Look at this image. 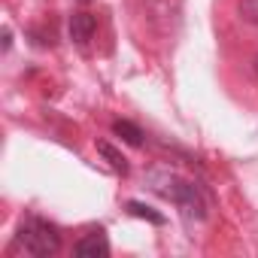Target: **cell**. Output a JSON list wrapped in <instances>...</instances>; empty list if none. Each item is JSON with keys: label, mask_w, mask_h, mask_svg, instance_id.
<instances>
[{"label": "cell", "mask_w": 258, "mask_h": 258, "mask_svg": "<svg viewBox=\"0 0 258 258\" xmlns=\"http://www.w3.org/2000/svg\"><path fill=\"white\" fill-rule=\"evenodd\" d=\"M152 179V188L161 195V198H167V201H173L179 210H182V216L191 222V219H204L207 213V207H204V201H201V191L191 185V182H185V179H179V176H173V173H152L149 176Z\"/></svg>", "instance_id": "1"}, {"label": "cell", "mask_w": 258, "mask_h": 258, "mask_svg": "<svg viewBox=\"0 0 258 258\" xmlns=\"http://www.w3.org/2000/svg\"><path fill=\"white\" fill-rule=\"evenodd\" d=\"M19 243L25 246V252L37 255V258H46V255H55L61 249V237L52 225H46L43 219H28L22 222L19 228Z\"/></svg>", "instance_id": "2"}, {"label": "cell", "mask_w": 258, "mask_h": 258, "mask_svg": "<svg viewBox=\"0 0 258 258\" xmlns=\"http://www.w3.org/2000/svg\"><path fill=\"white\" fill-rule=\"evenodd\" d=\"M73 252H76L79 258H106V255H109V243H106L103 231H94V234L82 237V240L73 246Z\"/></svg>", "instance_id": "3"}, {"label": "cell", "mask_w": 258, "mask_h": 258, "mask_svg": "<svg viewBox=\"0 0 258 258\" xmlns=\"http://www.w3.org/2000/svg\"><path fill=\"white\" fill-rule=\"evenodd\" d=\"M94 31H97L94 16H88V13H73V16H70V40H73V43L85 46V43L94 37Z\"/></svg>", "instance_id": "4"}, {"label": "cell", "mask_w": 258, "mask_h": 258, "mask_svg": "<svg viewBox=\"0 0 258 258\" xmlns=\"http://www.w3.org/2000/svg\"><path fill=\"white\" fill-rule=\"evenodd\" d=\"M112 131H115L127 146H140V143H143V131H140L137 124H131V121H115Z\"/></svg>", "instance_id": "5"}, {"label": "cell", "mask_w": 258, "mask_h": 258, "mask_svg": "<svg viewBox=\"0 0 258 258\" xmlns=\"http://www.w3.org/2000/svg\"><path fill=\"white\" fill-rule=\"evenodd\" d=\"M127 213L137 216V219H146V222H152V225H164V216H161V213H155L152 207L140 204V201H131V204H127Z\"/></svg>", "instance_id": "6"}, {"label": "cell", "mask_w": 258, "mask_h": 258, "mask_svg": "<svg viewBox=\"0 0 258 258\" xmlns=\"http://www.w3.org/2000/svg\"><path fill=\"white\" fill-rule=\"evenodd\" d=\"M97 152H100V155H103V158L112 164V170H118V173H127V161H124V158H121V155H118V152L109 146V143H97Z\"/></svg>", "instance_id": "7"}, {"label": "cell", "mask_w": 258, "mask_h": 258, "mask_svg": "<svg viewBox=\"0 0 258 258\" xmlns=\"http://www.w3.org/2000/svg\"><path fill=\"white\" fill-rule=\"evenodd\" d=\"M10 43H13V34H10V28L4 31V49H10Z\"/></svg>", "instance_id": "8"}, {"label": "cell", "mask_w": 258, "mask_h": 258, "mask_svg": "<svg viewBox=\"0 0 258 258\" xmlns=\"http://www.w3.org/2000/svg\"><path fill=\"white\" fill-rule=\"evenodd\" d=\"M255 73H258V58H255Z\"/></svg>", "instance_id": "9"}]
</instances>
